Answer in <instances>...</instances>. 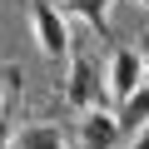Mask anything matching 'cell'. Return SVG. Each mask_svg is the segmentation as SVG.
Here are the masks:
<instances>
[{
	"label": "cell",
	"mask_w": 149,
	"mask_h": 149,
	"mask_svg": "<svg viewBox=\"0 0 149 149\" xmlns=\"http://www.w3.org/2000/svg\"><path fill=\"white\" fill-rule=\"evenodd\" d=\"M70 65H65V80H60V95H65V104L70 109H95L100 100H104V60H95L90 50H74L70 45V55H65Z\"/></svg>",
	"instance_id": "obj_1"
},
{
	"label": "cell",
	"mask_w": 149,
	"mask_h": 149,
	"mask_svg": "<svg viewBox=\"0 0 149 149\" xmlns=\"http://www.w3.org/2000/svg\"><path fill=\"white\" fill-rule=\"evenodd\" d=\"M25 25H30V40L45 60L70 55V15L60 10V0H25Z\"/></svg>",
	"instance_id": "obj_2"
},
{
	"label": "cell",
	"mask_w": 149,
	"mask_h": 149,
	"mask_svg": "<svg viewBox=\"0 0 149 149\" xmlns=\"http://www.w3.org/2000/svg\"><path fill=\"white\" fill-rule=\"evenodd\" d=\"M144 80H149V65H144V55H139L134 45L109 50V60H104V95L124 100V95H134Z\"/></svg>",
	"instance_id": "obj_3"
},
{
	"label": "cell",
	"mask_w": 149,
	"mask_h": 149,
	"mask_svg": "<svg viewBox=\"0 0 149 149\" xmlns=\"http://www.w3.org/2000/svg\"><path fill=\"white\" fill-rule=\"evenodd\" d=\"M80 139H85V149H114V139H119V119H114V109H104V104L85 109V119H80Z\"/></svg>",
	"instance_id": "obj_4"
},
{
	"label": "cell",
	"mask_w": 149,
	"mask_h": 149,
	"mask_svg": "<svg viewBox=\"0 0 149 149\" xmlns=\"http://www.w3.org/2000/svg\"><path fill=\"white\" fill-rule=\"evenodd\" d=\"M15 149H65V129L55 119H25L15 129Z\"/></svg>",
	"instance_id": "obj_5"
},
{
	"label": "cell",
	"mask_w": 149,
	"mask_h": 149,
	"mask_svg": "<svg viewBox=\"0 0 149 149\" xmlns=\"http://www.w3.org/2000/svg\"><path fill=\"white\" fill-rule=\"evenodd\" d=\"M114 119H119V134H139V129H149V80H144L134 95L119 100Z\"/></svg>",
	"instance_id": "obj_6"
},
{
	"label": "cell",
	"mask_w": 149,
	"mask_h": 149,
	"mask_svg": "<svg viewBox=\"0 0 149 149\" xmlns=\"http://www.w3.org/2000/svg\"><path fill=\"white\" fill-rule=\"evenodd\" d=\"M60 10H70V20H85L95 35L109 40V15H114V0H60Z\"/></svg>",
	"instance_id": "obj_7"
},
{
	"label": "cell",
	"mask_w": 149,
	"mask_h": 149,
	"mask_svg": "<svg viewBox=\"0 0 149 149\" xmlns=\"http://www.w3.org/2000/svg\"><path fill=\"white\" fill-rule=\"evenodd\" d=\"M20 85V70L15 65H5V70H0V114H5V100H10V90Z\"/></svg>",
	"instance_id": "obj_8"
},
{
	"label": "cell",
	"mask_w": 149,
	"mask_h": 149,
	"mask_svg": "<svg viewBox=\"0 0 149 149\" xmlns=\"http://www.w3.org/2000/svg\"><path fill=\"white\" fill-rule=\"evenodd\" d=\"M0 149H15V124L0 114Z\"/></svg>",
	"instance_id": "obj_9"
},
{
	"label": "cell",
	"mask_w": 149,
	"mask_h": 149,
	"mask_svg": "<svg viewBox=\"0 0 149 149\" xmlns=\"http://www.w3.org/2000/svg\"><path fill=\"white\" fill-rule=\"evenodd\" d=\"M129 149H149V129H139V134H134V144H129Z\"/></svg>",
	"instance_id": "obj_10"
},
{
	"label": "cell",
	"mask_w": 149,
	"mask_h": 149,
	"mask_svg": "<svg viewBox=\"0 0 149 149\" xmlns=\"http://www.w3.org/2000/svg\"><path fill=\"white\" fill-rule=\"evenodd\" d=\"M139 5H144V10H149V0H139Z\"/></svg>",
	"instance_id": "obj_11"
}]
</instances>
